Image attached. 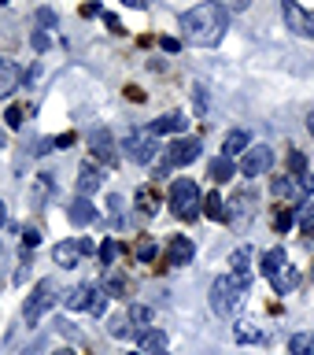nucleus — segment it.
Returning <instances> with one entry per match:
<instances>
[{"mask_svg": "<svg viewBox=\"0 0 314 355\" xmlns=\"http://www.w3.org/2000/svg\"><path fill=\"white\" fill-rule=\"evenodd\" d=\"M52 259L55 266H78V259H82V248H78V241H63L52 248Z\"/></svg>", "mask_w": 314, "mask_h": 355, "instance_id": "obj_15", "label": "nucleus"}, {"mask_svg": "<svg viewBox=\"0 0 314 355\" xmlns=\"http://www.w3.org/2000/svg\"><path fill=\"white\" fill-rule=\"evenodd\" d=\"M96 252H100V263H104V266H111V263H115V255H119V244H115V241H104Z\"/></svg>", "mask_w": 314, "mask_h": 355, "instance_id": "obj_32", "label": "nucleus"}, {"mask_svg": "<svg viewBox=\"0 0 314 355\" xmlns=\"http://www.w3.org/2000/svg\"><path fill=\"white\" fill-rule=\"evenodd\" d=\"M111 333L115 337H130V318H111Z\"/></svg>", "mask_w": 314, "mask_h": 355, "instance_id": "obj_37", "label": "nucleus"}, {"mask_svg": "<svg viewBox=\"0 0 314 355\" xmlns=\"http://www.w3.org/2000/svg\"><path fill=\"white\" fill-rule=\"evenodd\" d=\"M281 15H285V26L293 30L296 37H307V22H311V15L296 4V0H281Z\"/></svg>", "mask_w": 314, "mask_h": 355, "instance_id": "obj_9", "label": "nucleus"}, {"mask_svg": "<svg viewBox=\"0 0 314 355\" xmlns=\"http://www.w3.org/2000/svg\"><path fill=\"white\" fill-rule=\"evenodd\" d=\"M288 171H293V178H304L307 174V159H304V152H288Z\"/></svg>", "mask_w": 314, "mask_h": 355, "instance_id": "obj_29", "label": "nucleus"}, {"mask_svg": "<svg viewBox=\"0 0 314 355\" xmlns=\"http://www.w3.org/2000/svg\"><path fill=\"white\" fill-rule=\"evenodd\" d=\"M307 130L314 133V111H311V115H307Z\"/></svg>", "mask_w": 314, "mask_h": 355, "instance_id": "obj_48", "label": "nucleus"}, {"mask_svg": "<svg viewBox=\"0 0 314 355\" xmlns=\"http://www.w3.org/2000/svg\"><path fill=\"white\" fill-rule=\"evenodd\" d=\"M19 82H22V71H19V63L15 60H0V96H11L19 89Z\"/></svg>", "mask_w": 314, "mask_h": 355, "instance_id": "obj_10", "label": "nucleus"}, {"mask_svg": "<svg viewBox=\"0 0 314 355\" xmlns=\"http://www.w3.org/2000/svg\"><path fill=\"white\" fill-rule=\"evenodd\" d=\"M52 304H55V282H49V277H44V282L33 285L30 300L22 304V318H26V326H37L41 315H44V311H49Z\"/></svg>", "mask_w": 314, "mask_h": 355, "instance_id": "obj_4", "label": "nucleus"}, {"mask_svg": "<svg viewBox=\"0 0 314 355\" xmlns=\"http://www.w3.org/2000/svg\"><path fill=\"white\" fill-rule=\"evenodd\" d=\"M37 241H41V233L33 230V226H26V230H22V244H26V248H33Z\"/></svg>", "mask_w": 314, "mask_h": 355, "instance_id": "obj_39", "label": "nucleus"}, {"mask_svg": "<svg viewBox=\"0 0 314 355\" xmlns=\"http://www.w3.org/2000/svg\"><path fill=\"white\" fill-rule=\"evenodd\" d=\"M159 355H166V352H159Z\"/></svg>", "mask_w": 314, "mask_h": 355, "instance_id": "obj_53", "label": "nucleus"}, {"mask_svg": "<svg viewBox=\"0 0 314 355\" xmlns=\"http://www.w3.org/2000/svg\"><path fill=\"white\" fill-rule=\"evenodd\" d=\"M52 355H74L71 348H60V352H52Z\"/></svg>", "mask_w": 314, "mask_h": 355, "instance_id": "obj_49", "label": "nucleus"}, {"mask_svg": "<svg viewBox=\"0 0 314 355\" xmlns=\"http://www.w3.org/2000/svg\"><path fill=\"white\" fill-rule=\"evenodd\" d=\"M137 259H144V263L155 259V244H152V241H141V244H137Z\"/></svg>", "mask_w": 314, "mask_h": 355, "instance_id": "obj_35", "label": "nucleus"}, {"mask_svg": "<svg viewBox=\"0 0 314 355\" xmlns=\"http://www.w3.org/2000/svg\"><path fill=\"white\" fill-rule=\"evenodd\" d=\"M274 166V152H270V144H248V152L241 155V171L244 178H259L266 174Z\"/></svg>", "mask_w": 314, "mask_h": 355, "instance_id": "obj_7", "label": "nucleus"}, {"mask_svg": "<svg viewBox=\"0 0 314 355\" xmlns=\"http://www.w3.org/2000/svg\"><path fill=\"white\" fill-rule=\"evenodd\" d=\"M222 4H226V11H244L252 0H222Z\"/></svg>", "mask_w": 314, "mask_h": 355, "instance_id": "obj_41", "label": "nucleus"}, {"mask_svg": "<svg viewBox=\"0 0 314 355\" xmlns=\"http://www.w3.org/2000/svg\"><path fill=\"white\" fill-rule=\"evenodd\" d=\"M0 4H11V0H0Z\"/></svg>", "mask_w": 314, "mask_h": 355, "instance_id": "obj_52", "label": "nucleus"}, {"mask_svg": "<svg viewBox=\"0 0 314 355\" xmlns=\"http://www.w3.org/2000/svg\"><path fill=\"white\" fill-rule=\"evenodd\" d=\"M196 255V244L189 237H171V244H166V266H189Z\"/></svg>", "mask_w": 314, "mask_h": 355, "instance_id": "obj_8", "label": "nucleus"}, {"mask_svg": "<svg viewBox=\"0 0 314 355\" xmlns=\"http://www.w3.org/2000/svg\"><path fill=\"white\" fill-rule=\"evenodd\" d=\"M189 126V119H185V111H171V115H163V119H155V137H159V133H182Z\"/></svg>", "mask_w": 314, "mask_h": 355, "instance_id": "obj_18", "label": "nucleus"}, {"mask_svg": "<svg viewBox=\"0 0 314 355\" xmlns=\"http://www.w3.org/2000/svg\"><path fill=\"white\" fill-rule=\"evenodd\" d=\"M299 222H304V230H307V233L314 230V204H304V215H299Z\"/></svg>", "mask_w": 314, "mask_h": 355, "instance_id": "obj_38", "label": "nucleus"}, {"mask_svg": "<svg viewBox=\"0 0 314 355\" xmlns=\"http://www.w3.org/2000/svg\"><path fill=\"white\" fill-rule=\"evenodd\" d=\"M163 49H166V52H177V49H182V44H177L174 37H163Z\"/></svg>", "mask_w": 314, "mask_h": 355, "instance_id": "obj_46", "label": "nucleus"}, {"mask_svg": "<svg viewBox=\"0 0 314 355\" xmlns=\"http://www.w3.org/2000/svg\"><path fill=\"white\" fill-rule=\"evenodd\" d=\"M137 207L144 211V215H155V211H159V196H155V189H141V193H137Z\"/></svg>", "mask_w": 314, "mask_h": 355, "instance_id": "obj_27", "label": "nucleus"}, {"mask_svg": "<svg viewBox=\"0 0 314 355\" xmlns=\"http://www.w3.org/2000/svg\"><path fill=\"white\" fill-rule=\"evenodd\" d=\"M67 218H71V222H74V226H89V222H93V218H96V207H93V204H89V200H85V196H74V204H71V207H67Z\"/></svg>", "mask_w": 314, "mask_h": 355, "instance_id": "obj_12", "label": "nucleus"}, {"mask_svg": "<svg viewBox=\"0 0 314 355\" xmlns=\"http://www.w3.org/2000/svg\"><path fill=\"white\" fill-rule=\"evenodd\" d=\"M96 189H100V171L93 163H82L78 166V193L89 196V193H96Z\"/></svg>", "mask_w": 314, "mask_h": 355, "instance_id": "obj_17", "label": "nucleus"}, {"mask_svg": "<svg viewBox=\"0 0 314 355\" xmlns=\"http://www.w3.org/2000/svg\"><path fill=\"white\" fill-rule=\"evenodd\" d=\"M33 49H37V52H44V49H49V37H44V33L37 30V33H33Z\"/></svg>", "mask_w": 314, "mask_h": 355, "instance_id": "obj_42", "label": "nucleus"}, {"mask_svg": "<svg viewBox=\"0 0 314 355\" xmlns=\"http://www.w3.org/2000/svg\"><path fill=\"white\" fill-rule=\"evenodd\" d=\"M196 155H200V141H196V137H177L174 144H166V159H163V166H159V178L171 171V166L196 163Z\"/></svg>", "mask_w": 314, "mask_h": 355, "instance_id": "obj_5", "label": "nucleus"}, {"mask_svg": "<svg viewBox=\"0 0 314 355\" xmlns=\"http://www.w3.org/2000/svg\"><path fill=\"white\" fill-rule=\"evenodd\" d=\"M288 352L293 355H311L314 352V333H296V337L288 340Z\"/></svg>", "mask_w": 314, "mask_h": 355, "instance_id": "obj_26", "label": "nucleus"}, {"mask_svg": "<svg viewBox=\"0 0 314 355\" xmlns=\"http://www.w3.org/2000/svg\"><path fill=\"white\" fill-rule=\"evenodd\" d=\"M285 266H288L285 248H270V252L263 255V266H259V270H263V277H274L277 270H285Z\"/></svg>", "mask_w": 314, "mask_h": 355, "instance_id": "obj_19", "label": "nucleus"}, {"mask_svg": "<svg viewBox=\"0 0 314 355\" xmlns=\"http://www.w3.org/2000/svg\"><path fill=\"white\" fill-rule=\"evenodd\" d=\"M133 355H137V352H133Z\"/></svg>", "mask_w": 314, "mask_h": 355, "instance_id": "obj_54", "label": "nucleus"}, {"mask_svg": "<svg viewBox=\"0 0 314 355\" xmlns=\"http://www.w3.org/2000/svg\"><path fill=\"white\" fill-rule=\"evenodd\" d=\"M107 207H111V215H115V222L122 226V222H126V211H122L126 204H122V196H107Z\"/></svg>", "mask_w": 314, "mask_h": 355, "instance_id": "obj_33", "label": "nucleus"}, {"mask_svg": "<svg viewBox=\"0 0 314 355\" xmlns=\"http://www.w3.org/2000/svg\"><path fill=\"white\" fill-rule=\"evenodd\" d=\"M244 288L248 285H244L241 277H233V274L215 277V285H211V311H215L218 318H229L233 311H237V304H241Z\"/></svg>", "mask_w": 314, "mask_h": 355, "instance_id": "obj_3", "label": "nucleus"}, {"mask_svg": "<svg viewBox=\"0 0 314 355\" xmlns=\"http://www.w3.org/2000/svg\"><path fill=\"white\" fill-rule=\"evenodd\" d=\"M233 171H237V166H233L229 155H218V159H211V166H207V178H211V182H229Z\"/></svg>", "mask_w": 314, "mask_h": 355, "instance_id": "obj_22", "label": "nucleus"}, {"mask_svg": "<svg viewBox=\"0 0 314 355\" xmlns=\"http://www.w3.org/2000/svg\"><path fill=\"white\" fill-rule=\"evenodd\" d=\"M270 193L277 200H296V196H304V189H299V182H293V178H274L270 182Z\"/></svg>", "mask_w": 314, "mask_h": 355, "instance_id": "obj_20", "label": "nucleus"}, {"mask_svg": "<svg viewBox=\"0 0 314 355\" xmlns=\"http://www.w3.org/2000/svg\"><path fill=\"white\" fill-rule=\"evenodd\" d=\"M137 348L148 352V355L166 352V333H159V329H141V333H137Z\"/></svg>", "mask_w": 314, "mask_h": 355, "instance_id": "obj_13", "label": "nucleus"}, {"mask_svg": "<svg viewBox=\"0 0 314 355\" xmlns=\"http://www.w3.org/2000/svg\"><path fill=\"white\" fill-rule=\"evenodd\" d=\"M93 300H96V285H78V288H71V296H67V307L71 311H89Z\"/></svg>", "mask_w": 314, "mask_h": 355, "instance_id": "obj_16", "label": "nucleus"}, {"mask_svg": "<svg viewBox=\"0 0 314 355\" xmlns=\"http://www.w3.org/2000/svg\"><path fill=\"white\" fill-rule=\"evenodd\" d=\"M4 141H8V137H4V126H0V148H4Z\"/></svg>", "mask_w": 314, "mask_h": 355, "instance_id": "obj_50", "label": "nucleus"}, {"mask_svg": "<svg viewBox=\"0 0 314 355\" xmlns=\"http://www.w3.org/2000/svg\"><path fill=\"white\" fill-rule=\"evenodd\" d=\"M52 144H55V148H67V144H74V133H60Z\"/></svg>", "mask_w": 314, "mask_h": 355, "instance_id": "obj_43", "label": "nucleus"}, {"mask_svg": "<svg viewBox=\"0 0 314 355\" xmlns=\"http://www.w3.org/2000/svg\"><path fill=\"white\" fill-rule=\"evenodd\" d=\"M204 215H207V218H215V222H226V218H229L226 200H222L218 193H207V196H204Z\"/></svg>", "mask_w": 314, "mask_h": 355, "instance_id": "obj_21", "label": "nucleus"}, {"mask_svg": "<svg viewBox=\"0 0 314 355\" xmlns=\"http://www.w3.org/2000/svg\"><path fill=\"white\" fill-rule=\"evenodd\" d=\"M126 8H137V11H144V8H152V0H122Z\"/></svg>", "mask_w": 314, "mask_h": 355, "instance_id": "obj_45", "label": "nucleus"}, {"mask_svg": "<svg viewBox=\"0 0 314 355\" xmlns=\"http://www.w3.org/2000/svg\"><path fill=\"white\" fill-rule=\"evenodd\" d=\"M229 266H233V277H241L248 285L252 282V248H237L229 255Z\"/></svg>", "mask_w": 314, "mask_h": 355, "instance_id": "obj_14", "label": "nucleus"}, {"mask_svg": "<svg viewBox=\"0 0 314 355\" xmlns=\"http://www.w3.org/2000/svg\"><path fill=\"white\" fill-rule=\"evenodd\" d=\"M307 37H314V15H311V22H307Z\"/></svg>", "mask_w": 314, "mask_h": 355, "instance_id": "obj_47", "label": "nucleus"}, {"mask_svg": "<svg viewBox=\"0 0 314 355\" xmlns=\"http://www.w3.org/2000/svg\"><path fill=\"white\" fill-rule=\"evenodd\" d=\"M296 282H299V274L293 270V266H285V270H277L274 277H270V285H274V293H293V288H296Z\"/></svg>", "mask_w": 314, "mask_h": 355, "instance_id": "obj_23", "label": "nucleus"}, {"mask_svg": "<svg viewBox=\"0 0 314 355\" xmlns=\"http://www.w3.org/2000/svg\"><path fill=\"white\" fill-rule=\"evenodd\" d=\"M182 30H185V41L200 44V49H215L229 30V11L222 0H204V4L189 8L182 15Z\"/></svg>", "mask_w": 314, "mask_h": 355, "instance_id": "obj_1", "label": "nucleus"}, {"mask_svg": "<svg viewBox=\"0 0 314 355\" xmlns=\"http://www.w3.org/2000/svg\"><path fill=\"white\" fill-rule=\"evenodd\" d=\"M237 340H259V329H252V322H241V329H237Z\"/></svg>", "mask_w": 314, "mask_h": 355, "instance_id": "obj_34", "label": "nucleus"}, {"mask_svg": "<svg viewBox=\"0 0 314 355\" xmlns=\"http://www.w3.org/2000/svg\"><path fill=\"white\" fill-rule=\"evenodd\" d=\"M241 152H248V133H244V130H229L226 133V152H222V155H229V159H233V155H241Z\"/></svg>", "mask_w": 314, "mask_h": 355, "instance_id": "obj_24", "label": "nucleus"}, {"mask_svg": "<svg viewBox=\"0 0 314 355\" xmlns=\"http://www.w3.org/2000/svg\"><path fill=\"white\" fill-rule=\"evenodd\" d=\"M104 22H107V30H111V33H122V22H119L115 15H104Z\"/></svg>", "mask_w": 314, "mask_h": 355, "instance_id": "obj_44", "label": "nucleus"}, {"mask_svg": "<svg viewBox=\"0 0 314 355\" xmlns=\"http://www.w3.org/2000/svg\"><path fill=\"white\" fill-rule=\"evenodd\" d=\"M0 222H4V200H0Z\"/></svg>", "mask_w": 314, "mask_h": 355, "instance_id": "obj_51", "label": "nucleus"}, {"mask_svg": "<svg viewBox=\"0 0 314 355\" xmlns=\"http://www.w3.org/2000/svg\"><path fill=\"white\" fill-rule=\"evenodd\" d=\"M237 215V218H244V215H252V193H237L233 196V211H229V218Z\"/></svg>", "mask_w": 314, "mask_h": 355, "instance_id": "obj_28", "label": "nucleus"}, {"mask_svg": "<svg viewBox=\"0 0 314 355\" xmlns=\"http://www.w3.org/2000/svg\"><path fill=\"white\" fill-rule=\"evenodd\" d=\"M26 115H30V107H26V104H11V107H8V126H15V130H19L22 122H26Z\"/></svg>", "mask_w": 314, "mask_h": 355, "instance_id": "obj_30", "label": "nucleus"}, {"mask_svg": "<svg viewBox=\"0 0 314 355\" xmlns=\"http://www.w3.org/2000/svg\"><path fill=\"white\" fill-rule=\"evenodd\" d=\"M126 318H130V322H133V326H137V329H144V326H148V322H152V307H148V304H130Z\"/></svg>", "mask_w": 314, "mask_h": 355, "instance_id": "obj_25", "label": "nucleus"}, {"mask_svg": "<svg viewBox=\"0 0 314 355\" xmlns=\"http://www.w3.org/2000/svg\"><path fill=\"white\" fill-rule=\"evenodd\" d=\"M126 155L133 163H152L155 159V152H159V141H155V130H137V133H130L126 137Z\"/></svg>", "mask_w": 314, "mask_h": 355, "instance_id": "obj_6", "label": "nucleus"}, {"mask_svg": "<svg viewBox=\"0 0 314 355\" xmlns=\"http://www.w3.org/2000/svg\"><path fill=\"white\" fill-rule=\"evenodd\" d=\"M293 222H296V215H293V211H277V215H274V230L277 233H285V230H293Z\"/></svg>", "mask_w": 314, "mask_h": 355, "instance_id": "obj_31", "label": "nucleus"}, {"mask_svg": "<svg viewBox=\"0 0 314 355\" xmlns=\"http://www.w3.org/2000/svg\"><path fill=\"white\" fill-rule=\"evenodd\" d=\"M37 22H41V26H55V11L41 8V11H37Z\"/></svg>", "mask_w": 314, "mask_h": 355, "instance_id": "obj_40", "label": "nucleus"}, {"mask_svg": "<svg viewBox=\"0 0 314 355\" xmlns=\"http://www.w3.org/2000/svg\"><path fill=\"white\" fill-rule=\"evenodd\" d=\"M171 207L182 222H193L200 211H204V193H200V185L193 178H177L171 185Z\"/></svg>", "mask_w": 314, "mask_h": 355, "instance_id": "obj_2", "label": "nucleus"}, {"mask_svg": "<svg viewBox=\"0 0 314 355\" xmlns=\"http://www.w3.org/2000/svg\"><path fill=\"white\" fill-rule=\"evenodd\" d=\"M89 144H93V155L104 163H115V137H111L107 130H93V137H89Z\"/></svg>", "mask_w": 314, "mask_h": 355, "instance_id": "obj_11", "label": "nucleus"}, {"mask_svg": "<svg viewBox=\"0 0 314 355\" xmlns=\"http://www.w3.org/2000/svg\"><path fill=\"white\" fill-rule=\"evenodd\" d=\"M104 307H107V293L96 288V300H93V307H89V315H104Z\"/></svg>", "mask_w": 314, "mask_h": 355, "instance_id": "obj_36", "label": "nucleus"}]
</instances>
